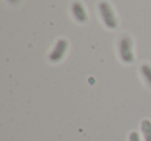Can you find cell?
<instances>
[{"instance_id":"6da1fadb","label":"cell","mask_w":151,"mask_h":141,"mask_svg":"<svg viewBox=\"0 0 151 141\" xmlns=\"http://www.w3.org/2000/svg\"><path fill=\"white\" fill-rule=\"evenodd\" d=\"M120 60L124 64H132L134 62V43L129 36H122L118 44Z\"/></svg>"},{"instance_id":"7a4b0ae2","label":"cell","mask_w":151,"mask_h":141,"mask_svg":"<svg viewBox=\"0 0 151 141\" xmlns=\"http://www.w3.org/2000/svg\"><path fill=\"white\" fill-rule=\"evenodd\" d=\"M99 11L105 26L108 29L114 30L118 27V20L114 9L108 1H101L99 3Z\"/></svg>"},{"instance_id":"3957f363","label":"cell","mask_w":151,"mask_h":141,"mask_svg":"<svg viewBox=\"0 0 151 141\" xmlns=\"http://www.w3.org/2000/svg\"><path fill=\"white\" fill-rule=\"evenodd\" d=\"M67 48H68V42H67V40L59 39L56 42L52 52L49 55V59H50L51 62L53 63L60 62L63 59V57L65 56V53L67 52Z\"/></svg>"},{"instance_id":"277c9868","label":"cell","mask_w":151,"mask_h":141,"mask_svg":"<svg viewBox=\"0 0 151 141\" xmlns=\"http://www.w3.org/2000/svg\"><path fill=\"white\" fill-rule=\"evenodd\" d=\"M71 14H73L76 21L79 22V23H86L87 20H88L86 9L80 1H75L71 4Z\"/></svg>"},{"instance_id":"5b68a950","label":"cell","mask_w":151,"mask_h":141,"mask_svg":"<svg viewBox=\"0 0 151 141\" xmlns=\"http://www.w3.org/2000/svg\"><path fill=\"white\" fill-rule=\"evenodd\" d=\"M141 132L144 141H151V120L144 118L141 122Z\"/></svg>"},{"instance_id":"8992f818","label":"cell","mask_w":151,"mask_h":141,"mask_svg":"<svg viewBox=\"0 0 151 141\" xmlns=\"http://www.w3.org/2000/svg\"><path fill=\"white\" fill-rule=\"evenodd\" d=\"M141 74H142L144 80L146 81V83L148 85V87L151 88V65L150 64H143L140 68Z\"/></svg>"},{"instance_id":"52a82bcc","label":"cell","mask_w":151,"mask_h":141,"mask_svg":"<svg viewBox=\"0 0 151 141\" xmlns=\"http://www.w3.org/2000/svg\"><path fill=\"white\" fill-rule=\"evenodd\" d=\"M128 141H141V137L137 131H132L128 135Z\"/></svg>"},{"instance_id":"ba28073f","label":"cell","mask_w":151,"mask_h":141,"mask_svg":"<svg viewBox=\"0 0 151 141\" xmlns=\"http://www.w3.org/2000/svg\"><path fill=\"white\" fill-rule=\"evenodd\" d=\"M9 2L12 3V4H17V3L20 2V0H9Z\"/></svg>"}]
</instances>
